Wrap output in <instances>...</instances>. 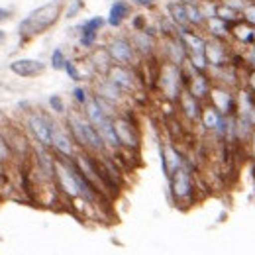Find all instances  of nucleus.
Instances as JSON below:
<instances>
[{
    "label": "nucleus",
    "instance_id": "nucleus-1",
    "mask_svg": "<svg viewBox=\"0 0 255 255\" xmlns=\"http://www.w3.org/2000/svg\"><path fill=\"white\" fill-rule=\"evenodd\" d=\"M61 16V2H49L33 10L30 16H26L20 22V32L24 35H37L43 33L47 28H51L57 18Z\"/></svg>",
    "mask_w": 255,
    "mask_h": 255
},
{
    "label": "nucleus",
    "instance_id": "nucleus-2",
    "mask_svg": "<svg viewBox=\"0 0 255 255\" xmlns=\"http://www.w3.org/2000/svg\"><path fill=\"white\" fill-rule=\"evenodd\" d=\"M69 128H71V133L73 137L83 145V147H89L93 151H102L106 147L102 135L98 133V129L93 122L77 116V114H71L69 116Z\"/></svg>",
    "mask_w": 255,
    "mask_h": 255
},
{
    "label": "nucleus",
    "instance_id": "nucleus-3",
    "mask_svg": "<svg viewBox=\"0 0 255 255\" xmlns=\"http://www.w3.org/2000/svg\"><path fill=\"white\" fill-rule=\"evenodd\" d=\"M28 126L32 129V133L35 135V139L39 141V145H51V135H53V124L41 116V114H30L28 116Z\"/></svg>",
    "mask_w": 255,
    "mask_h": 255
},
{
    "label": "nucleus",
    "instance_id": "nucleus-4",
    "mask_svg": "<svg viewBox=\"0 0 255 255\" xmlns=\"http://www.w3.org/2000/svg\"><path fill=\"white\" fill-rule=\"evenodd\" d=\"M171 192L177 200H187L192 194V181L189 169L183 165L179 171L171 175Z\"/></svg>",
    "mask_w": 255,
    "mask_h": 255
},
{
    "label": "nucleus",
    "instance_id": "nucleus-5",
    "mask_svg": "<svg viewBox=\"0 0 255 255\" xmlns=\"http://www.w3.org/2000/svg\"><path fill=\"white\" fill-rule=\"evenodd\" d=\"M210 100H212V104L222 112L224 116H234V112L238 110L236 96H234V93L230 89H224V87L210 89Z\"/></svg>",
    "mask_w": 255,
    "mask_h": 255
},
{
    "label": "nucleus",
    "instance_id": "nucleus-6",
    "mask_svg": "<svg viewBox=\"0 0 255 255\" xmlns=\"http://www.w3.org/2000/svg\"><path fill=\"white\" fill-rule=\"evenodd\" d=\"M55 177H57V181H59V187H61L69 196H79V194H81L79 183H77L75 173H73V165H67L63 161H55Z\"/></svg>",
    "mask_w": 255,
    "mask_h": 255
},
{
    "label": "nucleus",
    "instance_id": "nucleus-7",
    "mask_svg": "<svg viewBox=\"0 0 255 255\" xmlns=\"http://www.w3.org/2000/svg\"><path fill=\"white\" fill-rule=\"evenodd\" d=\"M181 71H179V65H165L163 67V71H161V87H163V91H165V95L169 96V98H175L177 95H181L179 91H181Z\"/></svg>",
    "mask_w": 255,
    "mask_h": 255
},
{
    "label": "nucleus",
    "instance_id": "nucleus-8",
    "mask_svg": "<svg viewBox=\"0 0 255 255\" xmlns=\"http://www.w3.org/2000/svg\"><path fill=\"white\" fill-rule=\"evenodd\" d=\"M108 53L114 61H118L120 65H128L133 59V45L124 37H116L108 43Z\"/></svg>",
    "mask_w": 255,
    "mask_h": 255
},
{
    "label": "nucleus",
    "instance_id": "nucleus-9",
    "mask_svg": "<svg viewBox=\"0 0 255 255\" xmlns=\"http://www.w3.org/2000/svg\"><path fill=\"white\" fill-rule=\"evenodd\" d=\"M10 71L18 77H24V79H30V77H37L45 71V63L37 61V59H18V61H12L10 63Z\"/></svg>",
    "mask_w": 255,
    "mask_h": 255
},
{
    "label": "nucleus",
    "instance_id": "nucleus-10",
    "mask_svg": "<svg viewBox=\"0 0 255 255\" xmlns=\"http://www.w3.org/2000/svg\"><path fill=\"white\" fill-rule=\"evenodd\" d=\"M114 129H116V135H118L120 145H126L129 149H135L137 147L135 129H133V126L128 122L126 118H116L114 120Z\"/></svg>",
    "mask_w": 255,
    "mask_h": 255
},
{
    "label": "nucleus",
    "instance_id": "nucleus-11",
    "mask_svg": "<svg viewBox=\"0 0 255 255\" xmlns=\"http://www.w3.org/2000/svg\"><path fill=\"white\" fill-rule=\"evenodd\" d=\"M204 55H206V61L210 67H222L226 61V45H224L220 39H208L206 41V49H204Z\"/></svg>",
    "mask_w": 255,
    "mask_h": 255
},
{
    "label": "nucleus",
    "instance_id": "nucleus-12",
    "mask_svg": "<svg viewBox=\"0 0 255 255\" xmlns=\"http://www.w3.org/2000/svg\"><path fill=\"white\" fill-rule=\"evenodd\" d=\"M161 167H163V173H165L169 179H171V175H173L175 171H179V169L183 167V157L179 155V151H177L175 147L167 145V147L161 149Z\"/></svg>",
    "mask_w": 255,
    "mask_h": 255
},
{
    "label": "nucleus",
    "instance_id": "nucleus-13",
    "mask_svg": "<svg viewBox=\"0 0 255 255\" xmlns=\"http://www.w3.org/2000/svg\"><path fill=\"white\" fill-rule=\"evenodd\" d=\"M108 79H110L116 87H120V89H133V85H135L133 75L128 71L124 65H112V67L108 69Z\"/></svg>",
    "mask_w": 255,
    "mask_h": 255
},
{
    "label": "nucleus",
    "instance_id": "nucleus-14",
    "mask_svg": "<svg viewBox=\"0 0 255 255\" xmlns=\"http://www.w3.org/2000/svg\"><path fill=\"white\" fill-rule=\"evenodd\" d=\"M51 145L55 147L57 153H61L65 157H71L73 155V139L71 135L63 131L61 128H57L53 124V135H51Z\"/></svg>",
    "mask_w": 255,
    "mask_h": 255
},
{
    "label": "nucleus",
    "instance_id": "nucleus-15",
    "mask_svg": "<svg viewBox=\"0 0 255 255\" xmlns=\"http://www.w3.org/2000/svg\"><path fill=\"white\" fill-rule=\"evenodd\" d=\"M181 39H183V43H185L189 53H204V49H206V39H202L198 33L183 30L181 32Z\"/></svg>",
    "mask_w": 255,
    "mask_h": 255
},
{
    "label": "nucleus",
    "instance_id": "nucleus-16",
    "mask_svg": "<svg viewBox=\"0 0 255 255\" xmlns=\"http://www.w3.org/2000/svg\"><path fill=\"white\" fill-rule=\"evenodd\" d=\"M181 108H183V112H185V116L189 120H196L202 114V108L198 104V98L192 96L191 93H183L181 95Z\"/></svg>",
    "mask_w": 255,
    "mask_h": 255
},
{
    "label": "nucleus",
    "instance_id": "nucleus-17",
    "mask_svg": "<svg viewBox=\"0 0 255 255\" xmlns=\"http://www.w3.org/2000/svg\"><path fill=\"white\" fill-rule=\"evenodd\" d=\"M129 16V6H128L124 0H116L110 8V14H108V24L112 28H118L124 20Z\"/></svg>",
    "mask_w": 255,
    "mask_h": 255
},
{
    "label": "nucleus",
    "instance_id": "nucleus-18",
    "mask_svg": "<svg viewBox=\"0 0 255 255\" xmlns=\"http://www.w3.org/2000/svg\"><path fill=\"white\" fill-rule=\"evenodd\" d=\"M167 53H169V59L173 65H181L187 57V47L181 39V35L177 39H169L167 41Z\"/></svg>",
    "mask_w": 255,
    "mask_h": 255
},
{
    "label": "nucleus",
    "instance_id": "nucleus-19",
    "mask_svg": "<svg viewBox=\"0 0 255 255\" xmlns=\"http://www.w3.org/2000/svg\"><path fill=\"white\" fill-rule=\"evenodd\" d=\"M189 89H191V95L196 96L198 100H200V98H204V96L210 95V83H208V79H206L202 73H198V71L192 75Z\"/></svg>",
    "mask_w": 255,
    "mask_h": 255
},
{
    "label": "nucleus",
    "instance_id": "nucleus-20",
    "mask_svg": "<svg viewBox=\"0 0 255 255\" xmlns=\"http://www.w3.org/2000/svg\"><path fill=\"white\" fill-rule=\"evenodd\" d=\"M96 129H98V133L102 135V139H104L106 145H110V147H120V141H118V135H116V129H114V120L106 118L100 126H96Z\"/></svg>",
    "mask_w": 255,
    "mask_h": 255
},
{
    "label": "nucleus",
    "instance_id": "nucleus-21",
    "mask_svg": "<svg viewBox=\"0 0 255 255\" xmlns=\"http://www.w3.org/2000/svg\"><path fill=\"white\" fill-rule=\"evenodd\" d=\"M222 112L214 106V104H210V106H206V108H202V114H200V122H202V126L206 128V129H212L214 131V128L220 124V120H222Z\"/></svg>",
    "mask_w": 255,
    "mask_h": 255
},
{
    "label": "nucleus",
    "instance_id": "nucleus-22",
    "mask_svg": "<svg viewBox=\"0 0 255 255\" xmlns=\"http://www.w3.org/2000/svg\"><path fill=\"white\" fill-rule=\"evenodd\" d=\"M230 33H232L240 43H252V41H254L255 28L252 24H248V22H238V24H234V28H232Z\"/></svg>",
    "mask_w": 255,
    "mask_h": 255
},
{
    "label": "nucleus",
    "instance_id": "nucleus-23",
    "mask_svg": "<svg viewBox=\"0 0 255 255\" xmlns=\"http://www.w3.org/2000/svg\"><path fill=\"white\" fill-rule=\"evenodd\" d=\"M169 14H171V20L179 26V28H185V26H191L189 24V18H187V10H185V4L183 2H171L167 6Z\"/></svg>",
    "mask_w": 255,
    "mask_h": 255
},
{
    "label": "nucleus",
    "instance_id": "nucleus-24",
    "mask_svg": "<svg viewBox=\"0 0 255 255\" xmlns=\"http://www.w3.org/2000/svg\"><path fill=\"white\" fill-rule=\"evenodd\" d=\"M87 118H89V122H93L95 126H100L108 116H106V112L100 108V104L96 102V98H91L87 104Z\"/></svg>",
    "mask_w": 255,
    "mask_h": 255
},
{
    "label": "nucleus",
    "instance_id": "nucleus-25",
    "mask_svg": "<svg viewBox=\"0 0 255 255\" xmlns=\"http://www.w3.org/2000/svg\"><path fill=\"white\" fill-rule=\"evenodd\" d=\"M206 26H208L210 33H212L216 39H222V37H228V35H230V32H228V22H224L222 18H218V16L208 18V20H206Z\"/></svg>",
    "mask_w": 255,
    "mask_h": 255
},
{
    "label": "nucleus",
    "instance_id": "nucleus-26",
    "mask_svg": "<svg viewBox=\"0 0 255 255\" xmlns=\"http://www.w3.org/2000/svg\"><path fill=\"white\" fill-rule=\"evenodd\" d=\"M120 87H116L110 79L108 81H104V83H100V87H98V96H102V98H106V100H110V102H114V100H118L120 98Z\"/></svg>",
    "mask_w": 255,
    "mask_h": 255
},
{
    "label": "nucleus",
    "instance_id": "nucleus-27",
    "mask_svg": "<svg viewBox=\"0 0 255 255\" xmlns=\"http://www.w3.org/2000/svg\"><path fill=\"white\" fill-rule=\"evenodd\" d=\"M185 10H187V18H189V24L191 26H200V24L206 22V18L202 16L198 4H185Z\"/></svg>",
    "mask_w": 255,
    "mask_h": 255
},
{
    "label": "nucleus",
    "instance_id": "nucleus-28",
    "mask_svg": "<svg viewBox=\"0 0 255 255\" xmlns=\"http://www.w3.org/2000/svg\"><path fill=\"white\" fill-rule=\"evenodd\" d=\"M110 53L108 49H96L95 53L91 55V63L95 65L96 69H110Z\"/></svg>",
    "mask_w": 255,
    "mask_h": 255
},
{
    "label": "nucleus",
    "instance_id": "nucleus-29",
    "mask_svg": "<svg viewBox=\"0 0 255 255\" xmlns=\"http://www.w3.org/2000/svg\"><path fill=\"white\" fill-rule=\"evenodd\" d=\"M240 12H236L234 8H230V6H226V4H218L216 6V16L218 18H222L224 22H228V24H234L240 16H238Z\"/></svg>",
    "mask_w": 255,
    "mask_h": 255
},
{
    "label": "nucleus",
    "instance_id": "nucleus-30",
    "mask_svg": "<svg viewBox=\"0 0 255 255\" xmlns=\"http://www.w3.org/2000/svg\"><path fill=\"white\" fill-rule=\"evenodd\" d=\"M133 43H135V47H139L143 53H149V51L153 49V39L147 35V32H137V33H135Z\"/></svg>",
    "mask_w": 255,
    "mask_h": 255
},
{
    "label": "nucleus",
    "instance_id": "nucleus-31",
    "mask_svg": "<svg viewBox=\"0 0 255 255\" xmlns=\"http://www.w3.org/2000/svg\"><path fill=\"white\" fill-rule=\"evenodd\" d=\"M104 18H100V16H95V18H91V20H87L85 24H83V32H93V33H98L102 28H104Z\"/></svg>",
    "mask_w": 255,
    "mask_h": 255
},
{
    "label": "nucleus",
    "instance_id": "nucleus-32",
    "mask_svg": "<svg viewBox=\"0 0 255 255\" xmlns=\"http://www.w3.org/2000/svg\"><path fill=\"white\" fill-rule=\"evenodd\" d=\"M65 63H67V59H65V53L61 47H57V49H53V53H51V67L53 69H65Z\"/></svg>",
    "mask_w": 255,
    "mask_h": 255
},
{
    "label": "nucleus",
    "instance_id": "nucleus-33",
    "mask_svg": "<svg viewBox=\"0 0 255 255\" xmlns=\"http://www.w3.org/2000/svg\"><path fill=\"white\" fill-rule=\"evenodd\" d=\"M198 6H200V12H202V16H204L206 20L216 16V6H218V4H214V2H210V0H204V2H200Z\"/></svg>",
    "mask_w": 255,
    "mask_h": 255
},
{
    "label": "nucleus",
    "instance_id": "nucleus-34",
    "mask_svg": "<svg viewBox=\"0 0 255 255\" xmlns=\"http://www.w3.org/2000/svg\"><path fill=\"white\" fill-rule=\"evenodd\" d=\"M49 106H51V108H53V112H57V114H61V112H65L63 98H61L59 95L49 96Z\"/></svg>",
    "mask_w": 255,
    "mask_h": 255
},
{
    "label": "nucleus",
    "instance_id": "nucleus-35",
    "mask_svg": "<svg viewBox=\"0 0 255 255\" xmlns=\"http://www.w3.org/2000/svg\"><path fill=\"white\" fill-rule=\"evenodd\" d=\"M242 14H244V18H246V22L248 24H252V26H255V4H246V8L242 10Z\"/></svg>",
    "mask_w": 255,
    "mask_h": 255
},
{
    "label": "nucleus",
    "instance_id": "nucleus-36",
    "mask_svg": "<svg viewBox=\"0 0 255 255\" xmlns=\"http://www.w3.org/2000/svg\"><path fill=\"white\" fill-rule=\"evenodd\" d=\"M73 98H75L79 104H83V106H85V104L91 100V98H89V95H87V91H85V89H81V87L73 89Z\"/></svg>",
    "mask_w": 255,
    "mask_h": 255
},
{
    "label": "nucleus",
    "instance_id": "nucleus-37",
    "mask_svg": "<svg viewBox=\"0 0 255 255\" xmlns=\"http://www.w3.org/2000/svg\"><path fill=\"white\" fill-rule=\"evenodd\" d=\"M65 71H67L69 79H73V81H81V73H79L77 65L73 63V61H67V63H65Z\"/></svg>",
    "mask_w": 255,
    "mask_h": 255
},
{
    "label": "nucleus",
    "instance_id": "nucleus-38",
    "mask_svg": "<svg viewBox=\"0 0 255 255\" xmlns=\"http://www.w3.org/2000/svg\"><path fill=\"white\" fill-rule=\"evenodd\" d=\"M95 41H96V33L81 32V45H83V47H93Z\"/></svg>",
    "mask_w": 255,
    "mask_h": 255
},
{
    "label": "nucleus",
    "instance_id": "nucleus-39",
    "mask_svg": "<svg viewBox=\"0 0 255 255\" xmlns=\"http://www.w3.org/2000/svg\"><path fill=\"white\" fill-rule=\"evenodd\" d=\"M83 8V0H73V4H71V8L67 10V18H73V16H77V12Z\"/></svg>",
    "mask_w": 255,
    "mask_h": 255
},
{
    "label": "nucleus",
    "instance_id": "nucleus-40",
    "mask_svg": "<svg viewBox=\"0 0 255 255\" xmlns=\"http://www.w3.org/2000/svg\"><path fill=\"white\" fill-rule=\"evenodd\" d=\"M224 4L230 6V8H234L236 12H242V10L246 8V0H226Z\"/></svg>",
    "mask_w": 255,
    "mask_h": 255
},
{
    "label": "nucleus",
    "instance_id": "nucleus-41",
    "mask_svg": "<svg viewBox=\"0 0 255 255\" xmlns=\"http://www.w3.org/2000/svg\"><path fill=\"white\" fill-rule=\"evenodd\" d=\"M244 61H246V63H250V65H254V67H255V43L252 45V47H250V49H248V51H246V55H244Z\"/></svg>",
    "mask_w": 255,
    "mask_h": 255
},
{
    "label": "nucleus",
    "instance_id": "nucleus-42",
    "mask_svg": "<svg viewBox=\"0 0 255 255\" xmlns=\"http://www.w3.org/2000/svg\"><path fill=\"white\" fill-rule=\"evenodd\" d=\"M143 26H145V18H143V16H135V18H133V28H135V32H143Z\"/></svg>",
    "mask_w": 255,
    "mask_h": 255
},
{
    "label": "nucleus",
    "instance_id": "nucleus-43",
    "mask_svg": "<svg viewBox=\"0 0 255 255\" xmlns=\"http://www.w3.org/2000/svg\"><path fill=\"white\" fill-rule=\"evenodd\" d=\"M8 157V147H6V141L0 139V161L6 159Z\"/></svg>",
    "mask_w": 255,
    "mask_h": 255
},
{
    "label": "nucleus",
    "instance_id": "nucleus-44",
    "mask_svg": "<svg viewBox=\"0 0 255 255\" xmlns=\"http://www.w3.org/2000/svg\"><path fill=\"white\" fill-rule=\"evenodd\" d=\"M133 2H135V4H139V6H147V8L155 4V0H133Z\"/></svg>",
    "mask_w": 255,
    "mask_h": 255
},
{
    "label": "nucleus",
    "instance_id": "nucleus-45",
    "mask_svg": "<svg viewBox=\"0 0 255 255\" xmlns=\"http://www.w3.org/2000/svg\"><path fill=\"white\" fill-rule=\"evenodd\" d=\"M246 116L250 118V122H252V126L255 128V106H254V108H252V110H250V112H248V114H246Z\"/></svg>",
    "mask_w": 255,
    "mask_h": 255
},
{
    "label": "nucleus",
    "instance_id": "nucleus-46",
    "mask_svg": "<svg viewBox=\"0 0 255 255\" xmlns=\"http://www.w3.org/2000/svg\"><path fill=\"white\" fill-rule=\"evenodd\" d=\"M8 16H10V12H8L6 8H0V22H4Z\"/></svg>",
    "mask_w": 255,
    "mask_h": 255
},
{
    "label": "nucleus",
    "instance_id": "nucleus-47",
    "mask_svg": "<svg viewBox=\"0 0 255 255\" xmlns=\"http://www.w3.org/2000/svg\"><path fill=\"white\" fill-rule=\"evenodd\" d=\"M250 87H252V91L255 93V71L250 73Z\"/></svg>",
    "mask_w": 255,
    "mask_h": 255
},
{
    "label": "nucleus",
    "instance_id": "nucleus-48",
    "mask_svg": "<svg viewBox=\"0 0 255 255\" xmlns=\"http://www.w3.org/2000/svg\"><path fill=\"white\" fill-rule=\"evenodd\" d=\"M250 141H252V151H254V157H255V131H254V135H252Z\"/></svg>",
    "mask_w": 255,
    "mask_h": 255
},
{
    "label": "nucleus",
    "instance_id": "nucleus-49",
    "mask_svg": "<svg viewBox=\"0 0 255 255\" xmlns=\"http://www.w3.org/2000/svg\"><path fill=\"white\" fill-rule=\"evenodd\" d=\"M179 2H183V4H198V0H179Z\"/></svg>",
    "mask_w": 255,
    "mask_h": 255
},
{
    "label": "nucleus",
    "instance_id": "nucleus-50",
    "mask_svg": "<svg viewBox=\"0 0 255 255\" xmlns=\"http://www.w3.org/2000/svg\"><path fill=\"white\" fill-rule=\"evenodd\" d=\"M2 39H4V32H2V30H0V41H2Z\"/></svg>",
    "mask_w": 255,
    "mask_h": 255
},
{
    "label": "nucleus",
    "instance_id": "nucleus-51",
    "mask_svg": "<svg viewBox=\"0 0 255 255\" xmlns=\"http://www.w3.org/2000/svg\"><path fill=\"white\" fill-rule=\"evenodd\" d=\"M254 43H255V33H254Z\"/></svg>",
    "mask_w": 255,
    "mask_h": 255
}]
</instances>
